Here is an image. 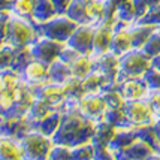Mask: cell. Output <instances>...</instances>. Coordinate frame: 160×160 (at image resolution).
<instances>
[{
    "label": "cell",
    "instance_id": "cell-1",
    "mask_svg": "<svg viewBox=\"0 0 160 160\" xmlns=\"http://www.w3.org/2000/svg\"><path fill=\"white\" fill-rule=\"evenodd\" d=\"M38 36L39 35H38L36 24L33 21L11 14L9 24H8L6 41H5L6 43L12 45L14 48H22V47H28L32 42H35Z\"/></svg>",
    "mask_w": 160,
    "mask_h": 160
},
{
    "label": "cell",
    "instance_id": "cell-2",
    "mask_svg": "<svg viewBox=\"0 0 160 160\" xmlns=\"http://www.w3.org/2000/svg\"><path fill=\"white\" fill-rule=\"evenodd\" d=\"M151 66V58L139 48H133L120 56L118 77L117 82L129 78H142L148 68Z\"/></svg>",
    "mask_w": 160,
    "mask_h": 160
},
{
    "label": "cell",
    "instance_id": "cell-3",
    "mask_svg": "<svg viewBox=\"0 0 160 160\" xmlns=\"http://www.w3.org/2000/svg\"><path fill=\"white\" fill-rule=\"evenodd\" d=\"M78 22L73 21L66 14H56L49 20L36 24V30L39 36L51 38L60 42H68L73 30L77 28Z\"/></svg>",
    "mask_w": 160,
    "mask_h": 160
},
{
    "label": "cell",
    "instance_id": "cell-4",
    "mask_svg": "<svg viewBox=\"0 0 160 160\" xmlns=\"http://www.w3.org/2000/svg\"><path fill=\"white\" fill-rule=\"evenodd\" d=\"M20 144L22 148V159H48L54 141L51 136L39 132L38 129H32L20 141Z\"/></svg>",
    "mask_w": 160,
    "mask_h": 160
},
{
    "label": "cell",
    "instance_id": "cell-5",
    "mask_svg": "<svg viewBox=\"0 0 160 160\" xmlns=\"http://www.w3.org/2000/svg\"><path fill=\"white\" fill-rule=\"evenodd\" d=\"M28 47L35 60L48 66L60 57L63 48L66 47V42H60L51 38H45V36H38V39L32 42Z\"/></svg>",
    "mask_w": 160,
    "mask_h": 160
},
{
    "label": "cell",
    "instance_id": "cell-6",
    "mask_svg": "<svg viewBox=\"0 0 160 160\" xmlns=\"http://www.w3.org/2000/svg\"><path fill=\"white\" fill-rule=\"evenodd\" d=\"M32 129L35 127L26 117L0 114V138H12L21 141Z\"/></svg>",
    "mask_w": 160,
    "mask_h": 160
},
{
    "label": "cell",
    "instance_id": "cell-7",
    "mask_svg": "<svg viewBox=\"0 0 160 160\" xmlns=\"http://www.w3.org/2000/svg\"><path fill=\"white\" fill-rule=\"evenodd\" d=\"M123 111L129 124L138 126L144 123L154 121V114L150 103L145 99H136V100H126L123 105Z\"/></svg>",
    "mask_w": 160,
    "mask_h": 160
},
{
    "label": "cell",
    "instance_id": "cell-8",
    "mask_svg": "<svg viewBox=\"0 0 160 160\" xmlns=\"http://www.w3.org/2000/svg\"><path fill=\"white\" fill-rule=\"evenodd\" d=\"M77 108L85 118L91 121H100L103 120L105 111L108 106L99 93H88L77 100Z\"/></svg>",
    "mask_w": 160,
    "mask_h": 160
},
{
    "label": "cell",
    "instance_id": "cell-9",
    "mask_svg": "<svg viewBox=\"0 0 160 160\" xmlns=\"http://www.w3.org/2000/svg\"><path fill=\"white\" fill-rule=\"evenodd\" d=\"M30 87V85H28ZM35 98L45 100L49 106L52 108H62L64 102H66V94L63 90V85L58 82H52V81H45V82L30 87Z\"/></svg>",
    "mask_w": 160,
    "mask_h": 160
},
{
    "label": "cell",
    "instance_id": "cell-10",
    "mask_svg": "<svg viewBox=\"0 0 160 160\" xmlns=\"http://www.w3.org/2000/svg\"><path fill=\"white\" fill-rule=\"evenodd\" d=\"M91 58H93V69L99 70L109 82H117L120 56L114 54L112 51H106L102 54L91 56Z\"/></svg>",
    "mask_w": 160,
    "mask_h": 160
},
{
    "label": "cell",
    "instance_id": "cell-11",
    "mask_svg": "<svg viewBox=\"0 0 160 160\" xmlns=\"http://www.w3.org/2000/svg\"><path fill=\"white\" fill-rule=\"evenodd\" d=\"M130 49H133L130 24L115 21L114 22V32H112L109 51H112L117 56H121V54H124V52L130 51Z\"/></svg>",
    "mask_w": 160,
    "mask_h": 160
},
{
    "label": "cell",
    "instance_id": "cell-12",
    "mask_svg": "<svg viewBox=\"0 0 160 160\" xmlns=\"http://www.w3.org/2000/svg\"><path fill=\"white\" fill-rule=\"evenodd\" d=\"M93 32H94V24H78L66 43L79 51L81 54L91 56Z\"/></svg>",
    "mask_w": 160,
    "mask_h": 160
},
{
    "label": "cell",
    "instance_id": "cell-13",
    "mask_svg": "<svg viewBox=\"0 0 160 160\" xmlns=\"http://www.w3.org/2000/svg\"><path fill=\"white\" fill-rule=\"evenodd\" d=\"M114 22H111V21H100L98 24H94L93 43H91V56H96V54H102V52L109 51L112 32H114Z\"/></svg>",
    "mask_w": 160,
    "mask_h": 160
},
{
    "label": "cell",
    "instance_id": "cell-14",
    "mask_svg": "<svg viewBox=\"0 0 160 160\" xmlns=\"http://www.w3.org/2000/svg\"><path fill=\"white\" fill-rule=\"evenodd\" d=\"M154 157L160 159V153H157L148 142L139 139V138H136L129 147H126L124 150H121L120 153L115 154V159H127V160L154 159Z\"/></svg>",
    "mask_w": 160,
    "mask_h": 160
},
{
    "label": "cell",
    "instance_id": "cell-15",
    "mask_svg": "<svg viewBox=\"0 0 160 160\" xmlns=\"http://www.w3.org/2000/svg\"><path fill=\"white\" fill-rule=\"evenodd\" d=\"M21 81L26 82L30 87H35L39 84L48 81V66L43 63L33 60V62L27 64L24 69L20 72Z\"/></svg>",
    "mask_w": 160,
    "mask_h": 160
},
{
    "label": "cell",
    "instance_id": "cell-16",
    "mask_svg": "<svg viewBox=\"0 0 160 160\" xmlns=\"http://www.w3.org/2000/svg\"><path fill=\"white\" fill-rule=\"evenodd\" d=\"M118 87L126 100L145 99L147 94H148V87H147L144 78H129V79H124V81L118 82Z\"/></svg>",
    "mask_w": 160,
    "mask_h": 160
},
{
    "label": "cell",
    "instance_id": "cell-17",
    "mask_svg": "<svg viewBox=\"0 0 160 160\" xmlns=\"http://www.w3.org/2000/svg\"><path fill=\"white\" fill-rule=\"evenodd\" d=\"M136 138H138V136H136L135 126L117 127L111 142H109V150L114 153V159H115V154L120 153L121 150H124L126 147H129Z\"/></svg>",
    "mask_w": 160,
    "mask_h": 160
},
{
    "label": "cell",
    "instance_id": "cell-18",
    "mask_svg": "<svg viewBox=\"0 0 160 160\" xmlns=\"http://www.w3.org/2000/svg\"><path fill=\"white\" fill-rule=\"evenodd\" d=\"M62 118H63V106L62 108H52L41 121L36 123L35 129H38L39 132L45 133V135L52 138L54 133L57 132L60 123H62Z\"/></svg>",
    "mask_w": 160,
    "mask_h": 160
},
{
    "label": "cell",
    "instance_id": "cell-19",
    "mask_svg": "<svg viewBox=\"0 0 160 160\" xmlns=\"http://www.w3.org/2000/svg\"><path fill=\"white\" fill-rule=\"evenodd\" d=\"M115 129L112 124H109L108 121L100 120L96 121V127H94V135L91 138V144L94 145V148H105V147H109L112 136L115 133Z\"/></svg>",
    "mask_w": 160,
    "mask_h": 160
},
{
    "label": "cell",
    "instance_id": "cell-20",
    "mask_svg": "<svg viewBox=\"0 0 160 160\" xmlns=\"http://www.w3.org/2000/svg\"><path fill=\"white\" fill-rule=\"evenodd\" d=\"M99 94L103 98L108 108H123V105L126 102L124 96L121 94V90L118 87V82L106 84L103 88L99 91Z\"/></svg>",
    "mask_w": 160,
    "mask_h": 160
},
{
    "label": "cell",
    "instance_id": "cell-21",
    "mask_svg": "<svg viewBox=\"0 0 160 160\" xmlns=\"http://www.w3.org/2000/svg\"><path fill=\"white\" fill-rule=\"evenodd\" d=\"M159 27H154L150 24H142V22H132L130 24V35H132L133 48H142L144 43L148 41V38L153 35Z\"/></svg>",
    "mask_w": 160,
    "mask_h": 160
},
{
    "label": "cell",
    "instance_id": "cell-22",
    "mask_svg": "<svg viewBox=\"0 0 160 160\" xmlns=\"http://www.w3.org/2000/svg\"><path fill=\"white\" fill-rule=\"evenodd\" d=\"M69 77H72L70 64L63 62L62 58H57L54 62L48 64V79L52 82L63 84Z\"/></svg>",
    "mask_w": 160,
    "mask_h": 160
},
{
    "label": "cell",
    "instance_id": "cell-23",
    "mask_svg": "<svg viewBox=\"0 0 160 160\" xmlns=\"http://www.w3.org/2000/svg\"><path fill=\"white\" fill-rule=\"evenodd\" d=\"M81 82H82L84 93L88 94V93H99L106 84H109V81H108L99 70L93 69L88 75H85V77L81 79Z\"/></svg>",
    "mask_w": 160,
    "mask_h": 160
},
{
    "label": "cell",
    "instance_id": "cell-24",
    "mask_svg": "<svg viewBox=\"0 0 160 160\" xmlns=\"http://www.w3.org/2000/svg\"><path fill=\"white\" fill-rule=\"evenodd\" d=\"M135 130H136V136L139 139L148 142L157 153H160V139H159V136H157V132H156V127H154L153 121L151 123H144V124L135 126Z\"/></svg>",
    "mask_w": 160,
    "mask_h": 160
},
{
    "label": "cell",
    "instance_id": "cell-25",
    "mask_svg": "<svg viewBox=\"0 0 160 160\" xmlns=\"http://www.w3.org/2000/svg\"><path fill=\"white\" fill-rule=\"evenodd\" d=\"M56 14L57 11L51 0H35V8H33V22L35 24L49 20Z\"/></svg>",
    "mask_w": 160,
    "mask_h": 160
},
{
    "label": "cell",
    "instance_id": "cell-26",
    "mask_svg": "<svg viewBox=\"0 0 160 160\" xmlns=\"http://www.w3.org/2000/svg\"><path fill=\"white\" fill-rule=\"evenodd\" d=\"M0 159H22L20 141L12 138H0Z\"/></svg>",
    "mask_w": 160,
    "mask_h": 160
},
{
    "label": "cell",
    "instance_id": "cell-27",
    "mask_svg": "<svg viewBox=\"0 0 160 160\" xmlns=\"http://www.w3.org/2000/svg\"><path fill=\"white\" fill-rule=\"evenodd\" d=\"M51 109H52V106H49L45 100L35 98L33 103L30 105L27 114H26V118H27L28 121L33 124V127H35L36 123H38V121H41V120L43 118V117H45Z\"/></svg>",
    "mask_w": 160,
    "mask_h": 160
},
{
    "label": "cell",
    "instance_id": "cell-28",
    "mask_svg": "<svg viewBox=\"0 0 160 160\" xmlns=\"http://www.w3.org/2000/svg\"><path fill=\"white\" fill-rule=\"evenodd\" d=\"M87 22L98 24L105 20V0H88L85 3Z\"/></svg>",
    "mask_w": 160,
    "mask_h": 160
},
{
    "label": "cell",
    "instance_id": "cell-29",
    "mask_svg": "<svg viewBox=\"0 0 160 160\" xmlns=\"http://www.w3.org/2000/svg\"><path fill=\"white\" fill-rule=\"evenodd\" d=\"M70 70H72L73 77L82 79L85 75H88L93 70V58H91V56L81 54L79 57H77L73 62L70 63Z\"/></svg>",
    "mask_w": 160,
    "mask_h": 160
},
{
    "label": "cell",
    "instance_id": "cell-30",
    "mask_svg": "<svg viewBox=\"0 0 160 160\" xmlns=\"http://www.w3.org/2000/svg\"><path fill=\"white\" fill-rule=\"evenodd\" d=\"M63 90H64V94H66V99H70V100H78L79 98H82L84 94V88H82V82H81V78L77 77H69L62 84Z\"/></svg>",
    "mask_w": 160,
    "mask_h": 160
},
{
    "label": "cell",
    "instance_id": "cell-31",
    "mask_svg": "<svg viewBox=\"0 0 160 160\" xmlns=\"http://www.w3.org/2000/svg\"><path fill=\"white\" fill-rule=\"evenodd\" d=\"M87 2L88 0H72L64 14L70 17L73 21H77L78 24H88L87 22V12H85Z\"/></svg>",
    "mask_w": 160,
    "mask_h": 160
},
{
    "label": "cell",
    "instance_id": "cell-32",
    "mask_svg": "<svg viewBox=\"0 0 160 160\" xmlns=\"http://www.w3.org/2000/svg\"><path fill=\"white\" fill-rule=\"evenodd\" d=\"M20 82H21L20 73L17 70H14L12 68L0 70V90L15 91L17 87L20 85Z\"/></svg>",
    "mask_w": 160,
    "mask_h": 160
},
{
    "label": "cell",
    "instance_id": "cell-33",
    "mask_svg": "<svg viewBox=\"0 0 160 160\" xmlns=\"http://www.w3.org/2000/svg\"><path fill=\"white\" fill-rule=\"evenodd\" d=\"M115 21L126 22V24H132L136 21V11L133 6L132 0H126L123 3H120L115 9Z\"/></svg>",
    "mask_w": 160,
    "mask_h": 160
},
{
    "label": "cell",
    "instance_id": "cell-34",
    "mask_svg": "<svg viewBox=\"0 0 160 160\" xmlns=\"http://www.w3.org/2000/svg\"><path fill=\"white\" fill-rule=\"evenodd\" d=\"M33 8H35V0H14L9 12L33 21Z\"/></svg>",
    "mask_w": 160,
    "mask_h": 160
},
{
    "label": "cell",
    "instance_id": "cell-35",
    "mask_svg": "<svg viewBox=\"0 0 160 160\" xmlns=\"http://www.w3.org/2000/svg\"><path fill=\"white\" fill-rule=\"evenodd\" d=\"M35 60V57L30 51V47H22V48H17L15 51V57H14V62H12V69L17 70L20 73L21 70L24 69L27 64Z\"/></svg>",
    "mask_w": 160,
    "mask_h": 160
},
{
    "label": "cell",
    "instance_id": "cell-36",
    "mask_svg": "<svg viewBox=\"0 0 160 160\" xmlns=\"http://www.w3.org/2000/svg\"><path fill=\"white\" fill-rule=\"evenodd\" d=\"M103 120L108 121L109 124H112L114 127L132 126V124H129V121L126 118V114H124V111H123V108H106Z\"/></svg>",
    "mask_w": 160,
    "mask_h": 160
},
{
    "label": "cell",
    "instance_id": "cell-37",
    "mask_svg": "<svg viewBox=\"0 0 160 160\" xmlns=\"http://www.w3.org/2000/svg\"><path fill=\"white\" fill-rule=\"evenodd\" d=\"M72 151V159H79V160H87V159H94V151L96 148L90 142H84V144H78V145L70 147Z\"/></svg>",
    "mask_w": 160,
    "mask_h": 160
},
{
    "label": "cell",
    "instance_id": "cell-38",
    "mask_svg": "<svg viewBox=\"0 0 160 160\" xmlns=\"http://www.w3.org/2000/svg\"><path fill=\"white\" fill-rule=\"evenodd\" d=\"M15 51H17V48H14L12 45H9L6 42H3L0 45V70L12 68Z\"/></svg>",
    "mask_w": 160,
    "mask_h": 160
},
{
    "label": "cell",
    "instance_id": "cell-39",
    "mask_svg": "<svg viewBox=\"0 0 160 160\" xmlns=\"http://www.w3.org/2000/svg\"><path fill=\"white\" fill-rule=\"evenodd\" d=\"M141 49H142L150 58L159 56L160 54V30L159 28L148 38V41L144 43V47H142Z\"/></svg>",
    "mask_w": 160,
    "mask_h": 160
},
{
    "label": "cell",
    "instance_id": "cell-40",
    "mask_svg": "<svg viewBox=\"0 0 160 160\" xmlns=\"http://www.w3.org/2000/svg\"><path fill=\"white\" fill-rule=\"evenodd\" d=\"M136 22H142V24H150L154 27H160V2L153 8H150L145 14L141 18L136 20Z\"/></svg>",
    "mask_w": 160,
    "mask_h": 160
},
{
    "label": "cell",
    "instance_id": "cell-41",
    "mask_svg": "<svg viewBox=\"0 0 160 160\" xmlns=\"http://www.w3.org/2000/svg\"><path fill=\"white\" fill-rule=\"evenodd\" d=\"M142 78L145 81L148 90H160V70L159 69H156L154 66H150Z\"/></svg>",
    "mask_w": 160,
    "mask_h": 160
},
{
    "label": "cell",
    "instance_id": "cell-42",
    "mask_svg": "<svg viewBox=\"0 0 160 160\" xmlns=\"http://www.w3.org/2000/svg\"><path fill=\"white\" fill-rule=\"evenodd\" d=\"M48 159H72V151H70L69 145H64V144H57L54 142L51 150H49Z\"/></svg>",
    "mask_w": 160,
    "mask_h": 160
},
{
    "label": "cell",
    "instance_id": "cell-43",
    "mask_svg": "<svg viewBox=\"0 0 160 160\" xmlns=\"http://www.w3.org/2000/svg\"><path fill=\"white\" fill-rule=\"evenodd\" d=\"M145 100L150 103L151 109H153L154 118L160 117V90H148Z\"/></svg>",
    "mask_w": 160,
    "mask_h": 160
},
{
    "label": "cell",
    "instance_id": "cell-44",
    "mask_svg": "<svg viewBox=\"0 0 160 160\" xmlns=\"http://www.w3.org/2000/svg\"><path fill=\"white\" fill-rule=\"evenodd\" d=\"M159 2L160 0H132L133 6H135V11H136V20L141 18L150 8H153L154 5H157Z\"/></svg>",
    "mask_w": 160,
    "mask_h": 160
},
{
    "label": "cell",
    "instance_id": "cell-45",
    "mask_svg": "<svg viewBox=\"0 0 160 160\" xmlns=\"http://www.w3.org/2000/svg\"><path fill=\"white\" fill-rule=\"evenodd\" d=\"M81 56V52L79 51H77L75 48H72V47H69L68 43H66V47L63 48V51H62V54H60V57L58 58H62L63 62H66V63H72L77 57H79Z\"/></svg>",
    "mask_w": 160,
    "mask_h": 160
},
{
    "label": "cell",
    "instance_id": "cell-46",
    "mask_svg": "<svg viewBox=\"0 0 160 160\" xmlns=\"http://www.w3.org/2000/svg\"><path fill=\"white\" fill-rule=\"evenodd\" d=\"M9 17H11V14H9V12H0V45L6 41Z\"/></svg>",
    "mask_w": 160,
    "mask_h": 160
},
{
    "label": "cell",
    "instance_id": "cell-47",
    "mask_svg": "<svg viewBox=\"0 0 160 160\" xmlns=\"http://www.w3.org/2000/svg\"><path fill=\"white\" fill-rule=\"evenodd\" d=\"M51 2H52L54 8H56L57 14H64L72 0H51Z\"/></svg>",
    "mask_w": 160,
    "mask_h": 160
},
{
    "label": "cell",
    "instance_id": "cell-48",
    "mask_svg": "<svg viewBox=\"0 0 160 160\" xmlns=\"http://www.w3.org/2000/svg\"><path fill=\"white\" fill-rule=\"evenodd\" d=\"M14 0H0V12H9Z\"/></svg>",
    "mask_w": 160,
    "mask_h": 160
},
{
    "label": "cell",
    "instance_id": "cell-49",
    "mask_svg": "<svg viewBox=\"0 0 160 160\" xmlns=\"http://www.w3.org/2000/svg\"><path fill=\"white\" fill-rule=\"evenodd\" d=\"M151 66H154L156 69H159L160 70V54L159 56H156L151 58Z\"/></svg>",
    "mask_w": 160,
    "mask_h": 160
},
{
    "label": "cell",
    "instance_id": "cell-50",
    "mask_svg": "<svg viewBox=\"0 0 160 160\" xmlns=\"http://www.w3.org/2000/svg\"><path fill=\"white\" fill-rule=\"evenodd\" d=\"M154 127H156V132H157V136H159V139H160V117L159 118H154Z\"/></svg>",
    "mask_w": 160,
    "mask_h": 160
},
{
    "label": "cell",
    "instance_id": "cell-51",
    "mask_svg": "<svg viewBox=\"0 0 160 160\" xmlns=\"http://www.w3.org/2000/svg\"><path fill=\"white\" fill-rule=\"evenodd\" d=\"M159 30H160V27H159Z\"/></svg>",
    "mask_w": 160,
    "mask_h": 160
}]
</instances>
